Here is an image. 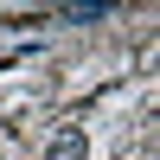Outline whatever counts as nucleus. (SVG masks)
<instances>
[{"label":"nucleus","mask_w":160,"mask_h":160,"mask_svg":"<svg viewBox=\"0 0 160 160\" xmlns=\"http://www.w3.org/2000/svg\"><path fill=\"white\" fill-rule=\"evenodd\" d=\"M45 160H83V135H77V128H64V135L45 148Z\"/></svg>","instance_id":"obj_1"}]
</instances>
